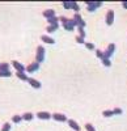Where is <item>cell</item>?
<instances>
[{"instance_id": "obj_1", "label": "cell", "mask_w": 127, "mask_h": 131, "mask_svg": "<svg viewBox=\"0 0 127 131\" xmlns=\"http://www.w3.org/2000/svg\"><path fill=\"white\" fill-rule=\"evenodd\" d=\"M85 5H87L88 12H93V10H96L98 7L102 5V2H90V0H87Z\"/></svg>"}, {"instance_id": "obj_2", "label": "cell", "mask_w": 127, "mask_h": 131, "mask_svg": "<svg viewBox=\"0 0 127 131\" xmlns=\"http://www.w3.org/2000/svg\"><path fill=\"white\" fill-rule=\"evenodd\" d=\"M43 60H45V49H43V46H38L37 47V54H36V62L42 63Z\"/></svg>"}, {"instance_id": "obj_3", "label": "cell", "mask_w": 127, "mask_h": 131, "mask_svg": "<svg viewBox=\"0 0 127 131\" xmlns=\"http://www.w3.org/2000/svg\"><path fill=\"white\" fill-rule=\"evenodd\" d=\"M72 20H73V23L76 24V26H83V28H85V25H87L85 21L83 20V17H81L79 13H75V16H73Z\"/></svg>"}, {"instance_id": "obj_4", "label": "cell", "mask_w": 127, "mask_h": 131, "mask_svg": "<svg viewBox=\"0 0 127 131\" xmlns=\"http://www.w3.org/2000/svg\"><path fill=\"white\" fill-rule=\"evenodd\" d=\"M51 118L54 119V121H58V122H67L68 121V118L64 114H62V113H54V114H51Z\"/></svg>"}, {"instance_id": "obj_5", "label": "cell", "mask_w": 127, "mask_h": 131, "mask_svg": "<svg viewBox=\"0 0 127 131\" xmlns=\"http://www.w3.org/2000/svg\"><path fill=\"white\" fill-rule=\"evenodd\" d=\"M114 50H115V45H114V43H110V45L108 46V49L103 51V58H108L109 59L114 54Z\"/></svg>"}, {"instance_id": "obj_6", "label": "cell", "mask_w": 127, "mask_h": 131, "mask_svg": "<svg viewBox=\"0 0 127 131\" xmlns=\"http://www.w3.org/2000/svg\"><path fill=\"white\" fill-rule=\"evenodd\" d=\"M75 26H76V24L73 23V20L72 18H68L64 24H63V28H64L66 30H68V31H72L73 29H75Z\"/></svg>"}, {"instance_id": "obj_7", "label": "cell", "mask_w": 127, "mask_h": 131, "mask_svg": "<svg viewBox=\"0 0 127 131\" xmlns=\"http://www.w3.org/2000/svg\"><path fill=\"white\" fill-rule=\"evenodd\" d=\"M105 21H106V25H113V23H114V10L113 9H109L106 12V18H105Z\"/></svg>"}, {"instance_id": "obj_8", "label": "cell", "mask_w": 127, "mask_h": 131, "mask_svg": "<svg viewBox=\"0 0 127 131\" xmlns=\"http://www.w3.org/2000/svg\"><path fill=\"white\" fill-rule=\"evenodd\" d=\"M12 66L16 68L17 72H25V71H26V67H25V66H24L22 63L17 62V60H12Z\"/></svg>"}, {"instance_id": "obj_9", "label": "cell", "mask_w": 127, "mask_h": 131, "mask_svg": "<svg viewBox=\"0 0 127 131\" xmlns=\"http://www.w3.org/2000/svg\"><path fill=\"white\" fill-rule=\"evenodd\" d=\"M42 15H43L45 18H51V17H55V10L52 8H49V9H45L43 12H42Z\"/></svg>"}, {"instance_id": "obj_10", "label": "cell", "mask_w": 127, "mask_h": 131, "mask_svg": "<svg viewBox=\"0 0 127 131\" xmlns=\"http://www.w3.org/2000/svg\"><path fill=\"white\" fill-rule=\"evenodd\" d=\"M38 70H39V63H37V62L30 63L28 67H26V72H36Z\"/></svg>"}, {"instance_id": "obj_11", "label": "cell", "mask_w": 127, "mask_h": 131, "mask_svg": "<svg viewBox=\"0 0 127 131\" xmlns=\"http://www.w3.org/2000/svg\"><path fill=\"white\" fill-rule=\"evenodd\" d=\"M67 123H68V126H70L71 128H73L75 131H80V126H79V123L75 121V119H68Z\"/></svg>"}, {"instance_id": "obj_12", "label": "cell", "mask_w": 127, "mask_h": 131, "mask_svg": "<svg viewBox=\"0 0 127 131\" xmlns=\"http://www.w3.org/2000/svg\"><path fill=\"white\" fill-rule=\"evenodd\" d=\"M37 117L39 119H45V121H46V119H50L51 118V114L49 112H38L37 113Z\"/></svg>"}, {"instance_id": "obj_13", "label": "cell", "mask_w": 127, "mask_h": 131, "mask_svg": "<svg viewBox=\"0 0 127 131\" xmlns=\"http://www.w3.org/2000/svg\"><path fill=\"white\" fill-rule=\"evenodd\" d=\"M28 81H29V84L33 86V88H36V89H39L41 86H42L41 81H38V80H36V79H29Z\"/></svg>"}, {"instance_id": "obj_14", "label": "cell", "mask_w": 127, "mask_h": 131, "mask_svg": "<svg viewBox=\"0 0 127 131\" xmlns=\"http://www.w3.org/2000/svg\"><path fill=\"white\" fill-rule=\"evenodd\" d=\"M41 39L45 43H49V45H54V43H55V39H52V38L49 37V36H42Z\"/></svg>"}, {"instance_id": "obj_15", "label": "cell", "mask_w": 127, "mask_h": 131, "mask_svg": "<svg viewBox=\"0 0 127 131\" xmlns=\"http://www.w3.org/2000/svg\"><path fill=\"white\" fill-rule=\"evenodd\" d=\"M33 118H34V115H33V113H24L22 114V121H33Z\"/></svg>"}, {"instance_id": "obj_16", "label": "cell", "mask_w": 127, "mask_h": 131, "mask_svg": "<svg viewBox=\"0 0 127 131\" xmlns=\"http://www.w3.org/2000/svg\"><path fill=\"white\" fill-rule=\"evenodd\" d=\"M16 76H17L20 80H24V81H28V80H29V78L26 76L25 72H16Z\"/></svg>"}, {"instance_id": "obj_17", "label": "cell", "mask_w": 127, "mask_h": 131, "mask_svg": "<svg viewBox=\"0 0 127 131\" xmlns=\"http://www.w3.org/2000/svg\"><path fill=\"white\" fill-rule=\"evenodd\" d=\"M58 28H59V25H58V24H54V25H49V26L46 28V30H47V33H54Z\"/></svg>"}, {"instance_id": "obj_18", "label": "cell", "mask_w": 127, "mask_h": 131, "mask_svg": "<svg viewBox=\"0 0 127 131\" xmlns=\"http://www.w3.org/2000/svg\"><path fill=\"white\" fill-rule=\"evenodd\" d=\"M12 122L13 123H21L22 122V115H13L12 117Z\"/></svg>"}, {"instance_id": "obj_19", "label": "cell", "mask_w": 127, "mask_h": 131, "mask_svg": "<svg viewBox=\"0 0 127 131\" xmlns=\"http://www.w3.org/2000/svg\"><path fill=\"white\" fill-rule=\"evenodd\" d=\"M9 76H12V72L10 71H2L0 70V78H9Z\"/></svg>"}, {"instance_id": "obj_20", "label": "cell", "mask_w": 127, "mask_h": 131, "mask_svg": "<svg viewBox=\"0 0 127 131\" xmlns=\"http://www.w3.org/2000/svg\"><path fill=\"white\" fill-rule=\"evenodd\" d=\"M49 21V25H54V24H58V21H59V17H51V18H49L47 20Z\"/></svg>"}, {"instance_id": "obj_21", "label": "cell", "mask_w": 127, "mask_h": 131, "mask_svg": "<svg viewBox=\"0 0 127 131\" xmlns=\"http://www.w3.org/2000/svg\"><path fill=\"white\" fill-rule=\"evenodd\" d=\"M77 30H79V36L85 38V29H84L83 26H77Z\"/></svg>"}, {"instance_id": "obj_22", "label": "cell", "mask_w": 127, "mask_h": 131, "mask_svg": "<svg viewBox=\"0 0 127 131\" xmlns=\"http://www.w3.org/2000/svg\"><path fill=\"white\" fill-rule=\"evenodd\" d=\"M102 115H103L105 118H109V117L114 115V113H113V110H103V112H102Z\"/></svg>"}, {"instance_id": "obj_23", "label": "cell", "mask_w": 127, "mask_h": 131, "mask_svg": "<svg viewBox=\"0 0 127 131\" xmlns=\"http://www.w3.org/2000/svg\"><path fill=\"white\" fill-rule=\"evenodd\" d=\"M10 128H12V125H10V123H4L3 125V127H2V131H10Z\"/></svg>"}, {"instance_id": "obj_24", "label": "cell", "mask_w": 127, "mask_h": 131, "mask_svg": "<svg viewBox=\"0 0 127 131\" xmlns=\"http://www.w3.org/2000/svg\"><path fill=\"white\" fill-rule=\"evenodd\" d=\"M0 70L2 71H9V64L8 63H0Z\"/></svg>"}, {"instance_id": "obj_25", "label": "cell", "mask_w": 127, "mask_h": 131, "mask_svg": "<svg viewBox=\"0 0 127 131\" xmlns=\"http://www.w3.org/2000/svg\"><path fill=\"white\" fill-rule=\"evenodd\" d=\"M101 60H102V64L105 66V67H110V66H111V62L108 58H102Z\"/></svg>"}, {"instance_id": "obj_26", "label": "cell", "mask_w": 127, "mask_h": 131, "mask_svg": "<svg viewBox=\"0 0 127 131\" xmlns=\"http://www.w3.org/2000/svg\"><path fill=\"white\" fill-rule=\"evenodd\" d=\"M71 9H73L76 13H79V10H80V8H79V4L76 3V2H72V8Z\"/></svg>"}, {"instance_id": "obj_27", "label": "cell", "mask_w": 127, "mask_h": 131, "mask_svg": "<svg viewBox=\"0 0 127 131\" xmlns=\"http://www.w3.org/2000/svg\"><path fill=\"white\" fill-rule=\"evenodd\" d=\"M62 5L66 9H71V8H72V2H63Z\"/></svg>"}, {"instance_id": "obj_28", "label": "cell", "mask_w": 127, "mask_h": 131, "mask_svg": "<svg viewBox=\"0 0 127 131\" xmlns=\"http://www.w3.org/2000/svg\"><path fill=\"white\" fill-rule=\"evenodd\" d=\"M84 45H85V47H87L88 50H94V45H93V43H89V42H85V43H84Z\"/></svg>"}, {"instance_id": "obj_29", "label": "cell", "mask_w": 127, "mask_h": 131, "mask_svg": "<svg viewBox=\"0 0 127 131\" xmlns=\"http://www.w3.org/2000/svg\"><path fill=\"white\" fill-rule=\"evenodd\" d=\"M113 113H114V114H118V115H121V114L123 113V110H122L121 107H115L114 110H113Z\"/></svg>"}, {"instance_id": "obj_30", "label": "cell", "mask_w": 127, "mask_h": 131, "mask_svg": "<svg viewBox=\"0 0 127 131\" xmlns=\"http://www.w3.org/2000/svg\"><path fill=\"white\" fill-rule=\"evenodd\" d=\"M85 128H87V131H96V130H94V127L90 123H85Z\"/></svg>"}, {"instance_id": "obj_31", "label": "cell", "mask_w": 127, "mask_h": 131, "mask_svg": "<svg viewBox=\"0 0 127 131\" xmlns=\"http://www.w3.org/2000/svg\"><path fill=\"white\" fill-rule=\"evenodd\" d=\"M85 38H83V37H80V36H76V41H77V43H85V41H84Z\"/></svg>"}, {"instance_id": "obj_32", "label": "cell", "mask_w": 127, "mask_h": 131, "mask_svg": "<svg viewBox=\"0 0 127 131\" xmlns=\"http://www.w3.org/2000/svg\"><path fill=\"white\" fill-rule=\"evenodd\" d=\"M96 55H97L100 59H102V58H103V52H102L101 50H96Z\"/></svg>"}, {"instance_id": "obj_33", "label": "cell", "mask_w": 127, "mask_h": 131, "mask_svg": "<svg viewBox=\"0 0 127 131\" xmlns=\"http://www.w3.org/2000/svg\"><path fill=\"white\" fill-rule=\"evenodd\" d=\"M122 7L127 9V2H122Z\"/></svg>"}]
</instances>
